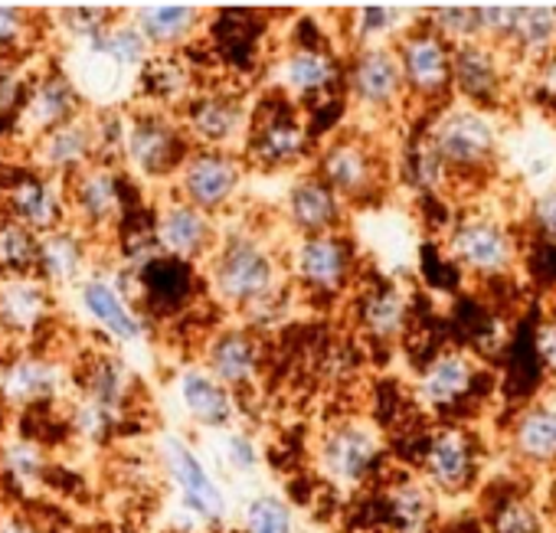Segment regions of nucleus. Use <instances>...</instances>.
Instances as JSON below:
<instances>
[{"instance_id": "nucleus-1", "label": "nucleus", "mask_w": 556, "mask_h": 533, "mask_svg": "<svg viewBox=\"0 0 556 533\" xmlns=\"http://www.w3.org/2000/svg\"><path fill=\"white\" fill-rule=\"evenodd\" d=\"M206 299L236 318L265 295L289 285L282 245H275L265 229H223L213 255L200 265Z\"/></svg>"}, {"instance_id": "nucleus-2", "label": "nucleus", "mask_w": 556, "mask_h": 533, "mask_svg": "<svg viewBox=\"0 0 556 533\" xmlns=\"http://www.w3.org/2000/svg\"><path fill=\"white\" fill-rule=\"evenodd\" d=\"M262 86L305 112L318 102L344 96V53L331 37L321 34V24H315L308 37L305 24L299 21L295 37L265 60Z\"/></svg>"}, {"instance_id": "nucleus-3", "label": "nucleus", "mask_w": 556, "mask_h": 533, "mask_svg": "<svg viewBox=\"0 0 556 533\" xmlns=\"http://www.w3.org/2000/svg\"><path fill=\"white\" fill-rule=\"evenodd\" d=\"M242 161L249 174H299L312 164L315 141L305 125V112L268 89L252 99L249 131L242 141Z\"/></svg>"}, {"instance_id": "nucleus-4", "label": "nucleus", "mask_w": 556, "mask_h": 533, "mask_svg": "<svg viewBox=\"0 0 556 533\" xmlns=\"http://www.w3.org/2000/svg\"><path fill=\"white\" fill-rule=\"evenodd\" d=\"M282 255H286L289 285L305 302L331 305L357 289L361 249L348 229L321 232V236H295L289 245H282Z\"/></svg>"}, {"instance_id": "nucleus-5", "label": "nucleus", "mask_w": 556, "mask_h": 533, "mask_svg": "<svg viewBox=\"0 0 556 533\" xmlns=\"http://www.w3.org/2000/svg\"><path fill=\"white\" fill-rule=\"evenodd\" d=\"M190 151L193 148L174 112L144 102H131L125 109V138H122L118 167L135 183L167 190Z\"/></svg>"}, {"instance_id": "nucleus-6", "label": "nucleus", "mask_w": 556, "mask_h": 533, "mask_svg": "<svg viewBox=\"0 0 556 533\" xmlns=\"http://www.w3.org/2000/svg\"><path fill=\"white\" fill-rule=\"evenodd\" d=\"M422 135L439 151L455 183L462 177L488 174L501 161V151H504L501 115L455 102V99L429 115V125L422 128Z\"/></svg>"}, {"instance_id": "nucleus-7", "label": "nucleus", "mask_w": 556, "mask_h": 533, "mask_svg": "<svg viewBox=\"0 0 556 533\" xmlns=\"http://www.w3.org/2000/svg\"><path fill=\"white\" fill-rule=\"evenodd\" d=\"M308 170L318 174L344 200L348 210L380 200L390 180V167L380 144L357 128H344L321 141L312 154Z\"/></svg>"}, {"instance_id": "nucleus-8", "label": "nucleus", "mask_w": 556, "mask_h": 533, "mask_svg": "<svg viewBox=\"0 0 556 533\" xmlns=\"http://www.w3.org/2000/svg\"><path fill=\"white\" fill-rule=\"evenodd\" d=\"M387 461V439L374 419L341 416L328 422L315 442L318 474L338 491H361L370 484Z\"/></svg>"}, {"instance_id": "nucleus-9", "label": "nucleus", "mask_w": 556, "mask_h": 533, "mask_svg": "<svg viewBox=\"0 0 556 533\" xmlns=\"http://www.w3.org/2000/svg\"><path fill=\"white\" fill-rule=\"evenodd\" d=\"M66 190V216L70 226L86 232L92 242H102L115 236L122 216L128 206L141 200V183H135L118 164H89L70 180H63Z\"/></svg>"}, {"instance_id": "nucleus-10", "label": "nucleus", "mask_w": 556, "mask_h": 533, "mask_svg": "<svg viewBox=\"0 0 556 533\" xmlns=\"http://www.w3.org/2000/svg\"><path fill=\"white\" fill-rule=\"evenodd\" d=\"M445 258L471 279L497 282L517 269L520 242L501 216L471 210L445 226Z\"/></svg>"}, {"instance_id": "nucleus-11", "label": "nucleus", "mask_w": 556, "mask_h": 533, "mask_svg": "<svg viewBox=\"0 0 556 533\" xmlns=\"http://www.w3.org/2000/svg\"><path fill=\"white\" fill-rule=\"evenodd\" d=\"M249 112H252V99L242 89V83L216 79V83H203L197 96L177 112V118L190 148L239 154L249 131Z\"/></svg>"}, {"instance_id": "nucleus-12", "label": "nucleus", "mask_w": 556, "mask_h": 533, "mask_svg": "<svg viewBox=\"0 0 556 533\" xmlns=\"http://www.w3.org/2000/svg\"><path fill=\"white\" fill-rule=\"evenodd\" d=\"M393 50L400 60L406 102L413 109L432 115L452 102V47L422 21V14L409 30L396 37Z\"/></svg>"}, {"instance_id": "nucleus-13", "label": "nucleus", "mask_w": 556, "mask_h": 533, "mask_svg": "<svg viewBox=\"0 0 556 533\" xmlns=\"http://www.w3.org/2000/svg\"><path fill=\"white\" fill-rule=\"evenodd\" d=\"M245 180H249V167L242 154L193 148L187 161L180 164V170L174 174L167 190L223 223V216H229L236 203L242 200Z\"/></svg>"}, {"instance_id": "nucleus-14", "label": "nucleus", "mask_w": 556, "mask_h": 533, "mask_svg": "<svg viewBox=\"0 0 556 533\" xmlns=\"http://www.w3.org/2000/svg\"><path fill=\"white\" fill-rule=\"evenodd\" d=\"M344 102L351 112L377 122L409 109L393 47H364L344 53Z\"/></svg>"}, {"instance_id": "nucleus-15", "label": "nucleus", "mask_w": 556, "mask_h": 533, "mask_svg": "<svg viewBox=\"0 0 556 533\" xmlns=\"http://www.w3.org/2000/svg\"><path fill=\"white\" fill-rule=\"evenodd\" d=\"M118 285L138 305L144 321L148 318H161V321L187 318L197 308V302L206 299L203 276H200L197 265L177 262V258H167V255H154L148 265H141V269L128 282H118Z\"/></svg>"}, {"instance_id": "nucleus-16", "label": "nucleus", "mask_w": 556, "mask_h": 533, "mask_svg": "<svg viewBox=\"0 0 556 533\" xmlns=\"http://www.w3.org/2000/svg\"><path fill=\"white\" fill-rule=\"evenodd\" d=\"M219 232H223L219 219L184 203L170 190H157L151 196V239L161 255L190 262L200 269V265L213 255Z\"/></svg>"}, {"instance_id": "nucleus-17", "label": "nucleus", "mask_w": 556, "mask_h": 533, "mask_svg": "<svg viewBox=\"0 0 556 533\" xmlns=\"http://www.w3.org/2000/svg\"><path fill=\"white\" fill-rule=\"evenodd\" d=\"M73 383V370L56 354L40 347H14L0 357V406L4 409H43L63 399Z\"/></svg>"}, {"instance_id": "nucleus-18", "label": "nucleus", "mask_w": 556, "mask_h": 533, "mask_svg": "<svg viewBox=\"0 0 556 533\" xmlns=\"http://www.w3.org/2000/svg\"><path fill=\"white\" fill-rule=\"evenodd\" d=\"M83 112H89L86 96L79 92L73 73L60 63H43L30 69V86H27V99L17 118V131H14V144L27 148L30 141H37L40 135L79 118Z\"/></svg>"}, {"instance_id": "nucleus-19", "label": "nucleus", "mask_w": 556, "mask_h": 533, "mask_svg": "<svg viewBox=\"0 0 556 533\" xmlns=\"http://www.w3.org/2000/svg\"><path fill=\"white\" fill-rule=\"evenodd\" d=\"M0 213H8L37 236H47L70 223L63 180L43 177L24 161L14 167H0Z\"/></svg>"}, {"instance_id": "nucleus-20", "label": "nucleus", "mask_w": 556, "mask_h": 533, "mask_svg": "<svg viewBox=\"0 0 556 533\" xmlns=\"http://www.w3.org/2000/svg\"><path fill=\"white\" fill-rule=\"evenodd\" d=\"M213 380H219L229 393L242 396L255 390L265 370V344L262 334L245 328L242 321H226L206 331L197 360Z\"/></svg>"}, {"instance_id": "nucleus-21", "label": "nucleus", "mask_w": 556, "mask_h": 533, "mask_svg": "<svg viewBox=\"0 0 556 533\" xmlns=\"http://www.w3.org/2000/svg\"><path fill=\"white\" fill-rule=\"evenodd\" d=\"M510 76H514V63L501 47L491 43H462L452 47V99L484 109V112H497L510 92Z\"/></svg>"}, {"instance_id": "nucleus-22", "label": "nucleus", "mask_w": 556, "mask_h": 533, "mask_svg": "<svg viewBox=\"0 0 556 533\" xmlns=\"http://www.w3.org/2000/svg\"><path fill=\"white\" fill-rule=\"evenodd\" d=\"M419 478L435 494H465L478 478V439L468 426L442 422L426 432L419 448Z\"/></svg>"}, {"instance_id": "nucleus-23", "label": "nucleus", "mask_w": 556, "mask_h": 533, "mask_svg": "<svg viewBox=\"0 0 556 533\" xmlns=\"http://www.w3.org/2000/svg\"><path fill=\"white\" fill-rule=\"evenodd\" d=\"M76 299H79L83 315L109 344L131 347L144 341L148 321L109 269H99L96 265V269L76 285Z\"/></svg>"}, {"instance_id": "nucleus-24", "label": "nucleus", "mask_w": 556, "mask_h": 533, "mask_svg": "<svg viewBox=\"0 0 556 533\" xmlns=\"http://www.w3.org/2000/svg\"><path fill=\"white\" fill-rule=\"evenodd\" d=\"M164 471L180 497V507L206 526H219L226 520V494L197 448L180 435H164L161 442Z\"/></svg>"}, {"instance_id": "nucleus-25", "label": "nucleus", "mask_w": 556, "mask_h": 533, "mask_svg": "<svg viewBox=\"0 0 556 533\" xmlns=\"http://www.w3.org/2000/svg\"><path fill=\"white\" fill-rule=\"evenodd\" d=\"M278 219H282V229L292 239L295 236H321V232L348 229L351 210L318 174H312L305 167L289 180L282 203H278Z\"/></svg>"}, {"instance_id": "nucleus-26", "label": "nucleus", "mask_w": 556, "mask_h": 533, "mask_svg": "<svg viewBox=\"0 0 556 533\" xmlns=\"http://www.w3.org/2000/svg\"><path fill=\"white\" fill-rule=\"evenodd\" d=\"M56 321V292L37 276H0V338L14 347L34 341Z\"/></svg>"}, {"instance_id": "nucleus-27", "label": "nucleus", "mask_w": 556, "mask_h": 533, "mask_svg": "<svg viewBox=\"0 0 556 533\" xmlns=\"http://www.w3.org/2000/svg\"><path fill=\"white\" fill-rule=\"evenodd\" d=\"M481 367L475 354L462 347H439L426 357V364L416 373V403L426 413H452L458 403H468L478 390Z\"/></svg>"}, {"instance_id": "nucleus-28", "label": "nucleus", "mask_w": 556, "mask_h": 533, "mask_svg": "<svg viewBox=\"0 0 556 533\" xmlns=\"http://www.w3.org/2000/svg\"><path fill=\"white\" fill-rule=\"evenodd\" d=\"M24 164L40 170L43 177L53 180H70L73 174H79L83 167L99 161V141H96V122H92V109L83 112L79 118L40 135L37 141H30L24 148Z\"/></svg>"}, {"instance_id": "nucleus-29", "label": "nucleus", "mask_w": 556, "mask_h": 533, "mask_svg": "<svg viewBox=\"0 0 556 533\" xmlns=\"http://www.w3.org/2000/svg\"><path fill=\"white\" fill-rule=\"evenodd\" d=\"M354 318L361 334L370 338V344L393 347L413 331V295L396 279H377L357 289Z\"/></svg>"}, {"instance_id": "nucleus-30", "label": "nucleus", "mask_w": 556, "mask_h": 533, "mask_svg": "<svg viewBox=\"0 0 556 533\" xmlns=\"http://www.w3.org/2000/svg\"><path fill=\"white\" fill-rule=\"evenodd\" d=\"M125 14L141 30L154 56L187 53L203 40L210 24V11L200 4H138Z\"/></svg>"}, {"instance_id": "nucleus-31", "label": "nucleus", "mask_w": 556, "mask_h": 533, "mask_svg": "<svg viewBox=\"0 0 556 533\" xmlns=\"http://www.w3.org/2000/svg\"><path fill=\"white\" fill-rule=\"evenodd\" d=\"M73 380H76V390H79L76 403L96 409L115 429L125 422V416H128V409L135 403V377L122 364V357L102 351L92 360H86L83 370Z\"/></svg>"}, {"instance_id": "nucleus-32", "label": "nucleus", "mask_w": 556, "mask_h": 533, "mask_svg": "<svg viewBox=\"0 0 556 533\" xmlns=\"http://www.w3.org/2000/svg\"><path fill=\"white\" fill-rule=\"evenodd\" d=\"M99 242H92L86 232H79L76 226H60L47 236H40V245H37V269L34 276L53 289L56 295L63 289H76L92 269V252H96Z\"/></svg>"}, {"instance_id": "nucleus-33", "label": "nucleus", "mask_w": 556, "mask_h": 533, "mask_svg": "<svg viewBox=\"0 0 556 533\" xmlns=\"http://www.w3.org/2000/svg\"><path fill=\"white\" fill-rule=\"evenodd\" d=\"M174 393L184 416L206 432H226L239 419V396L213 380L200 364H187L174 377Z\"/></svg>"}, {"instance_id": "nucleus-34", "label": "nucleus", "mask_w": 556, "mask_h": 533, "mask_svg": "<svg viewBox=\"0 0 556 533\" xmlns=\"http://www.w3.org/2000/svg\"><path fill=\"white\" fill-rule=\"evenodd\" d=\"M380 520L390 533H432L439 520V494L413 471L393 474L380 494Z\"/></svg>"}, {"instance_id": "nucleus-35", "label": "nucleus", "mask_w": 556, "mask_h": 533, "mask_svg": "<svg viewBox=\"0 0 556 533\" xmlns=\"http://www.w3.org/2000/svg\"><path fill=\"white\" fill-rule=\"evenodd\" d=\"M419 14L422 11H416V8H393V4H370V8L344 11V21H341L344 43H348V50L393 47L396 37L419 21Z\"/></svg>"}, {"instance_id": "nucleus-36", "label": "nucleus", "mask_w": 556, "mask_h": 533, "mask_svg": "<svg viewBox=\"0 0 556 533\" xmlns=\"http://www.w3.org/2000/svg\"><path fill=\"white\" fill-rule=\"evenodd\" d=\"M556 50V8L546 4H517L510 37L504 43V53L517 66H533L543 56Z\"/></svg>"}, {"instance_id": "nucleus-37", "label": "nucleus", "mask_w": 556, "mask_h": 533, "mask_svg": "<svg viewBox=\"0 0 556 533\" xmlns=\"http://www.w3.org/2000/svg\"><path fill=\"white\" fill-rule=\"evenodd\" d=\"M510 448L527 465H556V409L536 399L510 422Z\"/></svg>"}, {"instance_id": "nucleus-38", "label": "nucleus", "mask_w": 556, "mask_h": 533, "mask_svg": "<svg viewBox=\"0 0 556 533\" xmlns=\"http://www.w3.org/2000/svg\"><path fill=\"white\" fill-rule=\"evenodd\" d=\"M79 50H96L105 63H112L125 79H135L138 83V76H141V69L151 63V47H148V40L141 37V30L128 21V14L125 11H118V17L105 27V34L96 40V43H89V47H79Z\"/></svg>"}, {"instance_id": "nucleus-39", "label": "nucleus", "mask_w": 556, "mask_h": 533, "mask_svg": "<svg viewBox=\"0 0 556 533\" xmlns=\"http://www.w3.org/2000/svg\"><path fill=\"white\" fill-rule=\"evenodd\" d=\"M403 180L426 200H442L455 180L445 167V161L439 157V151L429 144L426 135H416L406 151H403Z\"/></svg>"}, {"instance_id": "nucleus-40", "label": "nucleus", "mask_w": 556, "mask_h": 533, "mask_svg": "<svg viewBox=\"0 0 556 533\" xmlns=\"http://www.w3.org/2000/svg\"><path fill=\"white\" fill-rule=\"evenodd\" d=\"M50 468L53 465H50L47 445L27 435H14L11 442H0V474L11 484H17L21 491H37L50 478Z\"/></svg>"}, {"instance_id": "nucleus-41", "label": "nucleus", "mask_w": 556, "mask_h": 533, "mask_svg": "<svg viewBox=\"0 0 556 533\" xmlns=\"http://www.w3.org/2000/svg\"><path fill=\"white\" fill-rule=\"evenodd\" d=\"M47 21L40 11L21 4H0V60H24L43 43Z\"/></svg>"}, {"instance_id": "nucleus-42", "label": "nucleus", "mask_w": 556, "mask_h": 533, "mask_svg": "<svg viewBox=\"0 0 556 533\" xmlns=\"http://www.w3.org/2000/svg\"><path fill=\"white\" fill-rule=\"evenodd\" d=\"M50 17L53 21H47V27L63 34L70 40V47L79 50V47L96 43L105 34V27L118 17V11L105 8V4H70V8L50 11Z\"/></svg>"}, {"instance_id": "nucleus-43", "label": "nucleus", "mask_w": 556, "mask_h": 533, "mask_svg": "<svg viewBox=\"0 0 556 533\" xmlns=\"http://www.w3.org/2000/svg\"><path fill=\"white\" fill-rule=\"evenodd\" d=\"M40 236L0 213V276H34Z\"/></svg>"}, {"instance_id": "nucleus-44", "label": "nucleus", "mask_w": 556, "mask_h": 533, "mask_svg": "<svg viewBox=\"0 0 556 533\" xmlns=\"http://www.w3.org/2000/svg\"><path fill=\"white\" fill-rule=\"evenodd\" d=\"M30 69L34 63L24 60H0V141L4 144H14L17 118L30 86Z\"/></svg>"}, {"instance_id": "nucleus-45", "label": "nucleus", "mask_w": 556, "mask_h": 533, "mask_svg": "<svg viewBox=\"0 0 556 533\" xmlns=\"http://www.w3.org/2000/svg\"><path fill=\"white\" fill-rule=\"evenodd\" d=\"M239 533H295V510L282 494L262 491L245 500Z\"/></svg>"}, {"instance_id": "nucleus-46", "label": "nucleus", "mask_w": 556, "mask_h": 533, "mask_svg": "<svg viewBox=\"0 0 556 533\" xmlns=\"http://www.w3.org/2000/svg\"><path fill=\"white\" fill-rule=\"evenodd\" d=\"M422 21L448 43V47H462V43H475L478 40V11L475 4H448V8H426Z\"/></svg>"}, {"instance_id": "nucleus-47", "label": "nucleus", "mask_w": 556, "mask_h": 533, "mask_svg": "<svg viewBox=\"0 0 556 533\" xmlns=\"http://www.w3.org/2000/svg\"><path fill=\"white\" fill-rule=\"evenodd\" d=\"M219 458H223V465H226L232 474H239V478H242V474H255L258 465H262V445H258V439H255L249 429L232 426V429H226V435H223Z\"/></svg>"}, {"instance_id": "nucleus-48", "label": "nucleus", "mask_w": 556, "mask_h": 533, "mask_svg": "<svg viewBox=\"0 0 556 533\" xmlns=\"http://www.w3.org/2000/svg\"><path fill=\"white\" fill-rule=\"evenodd\" d=\"M491 530L494 533H540L543 520L536 513V507L523 497H507L494 517H491Z\"/></svg>"}, {"instance_id": "nucleus-49", "label": "nucleus", "mask_w": 556, "mask_h": 533, "mask_svg": "<svg viewBox=\"0 0 556 533\" xmlns=\"http://www.w3.org/2000/svg\"><path fill=\"white\" fill-rule=\"evenodd\" d=\"M475 11H478V40L504 50L514 27L517 4H475Z\"/></svg>"}, {"instance_id": "nucleus-50", "label": "nucleus", "mask_w": 556, "mask_h": 533, "mask_svg": "<svg viewBox=\"0 0 556 533\" xmlns=\"http://www.w3.org/2000/svg\"><path fill=\"white\" fill-rule=\"evenodd\" d=\"M527 226L540 239L556 242V183H549L543 190H533V196L527 203Z\"/></svg>"}, {"instance_id": "nucleus-51", "label": "nucleus", "mask_w": 556, "mask_h": 533, "mask_svg": "<svg viewBox=\"0 0 556 533\" xmlns=\"http://www.w3.org/2000/svg\"><path fill=\"white\" fill-rule=\"evenodd\" d=\"M527 86H530V96L536 102L556 105V50L527 69Z\"/></svg>"}, {"instance_id": "nucleus-52", "label": "nucleus", "mask_w": 556, "mask_h": 533, "mask_svg": "<svg viewBox=\"0 0 556 533\" xmlns=\"http://www.w3.org/2000/svg\"><path fill=\"white\" fill-rule=\"evenodd\" d=\"M533 347H536V360L540 367L556 377V315L543 318L540 328H536V338H533Z\"/></svg>"}, {"instance_id": "nucleus-53", "label": "nucleus", "mask_w": 556, "mask_h": 533, "mask_svg": "<svg viewBox=\"0 0 556 533\" xmlns=\"http://www.w3.org/2000/svg\"><path fill=\"white\" fill-rule=\"evenodd\" d=\"M0 533H43V530L24 513H4L0 517Z\"/></svg>"}, {"instance_id": "nucleus-54", "label": "nucleus", "mask_w": 556, "mask_h": 533, "mask_svg": "<svg viewBox=\"0 0 556 533\" xmlns=\"http://www.w3.org/2000/svg\"><path fill=\"white\" fill-rule=\"evenodd\" d=\"M549 406H553V409H556V393H553V396H549Z\"/></svg>"}]
</instances>
